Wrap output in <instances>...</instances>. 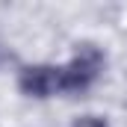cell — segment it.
I'll return each instance as SVG.
<instances>
[{
  "label": "cell",
  "mask_w": 127,
  "mask_h": 127,
  "mask_svg": "<svg viewBox=\"0 0 127 127\" xmlns=\"http://www.w3.org/2000/svg\"><path fill=\"white\" fill-rule=\"evenodd\" d=\"M100 68H103V53L95 44H83L74 53V59L59 68V92H71V95L86 92L97 80Z\"/></svg>",
  "instance_id": "6da1fadb"
},
{
  "label": "cell",
  "mask_w": 127,
  "mask_h": 127,
  "mask_svg": "<svg viewBox=\"0 0 127 127\" xmlns=\"http://www.w3.org/2000/svg\"><path fill=\"white\" fill-rule=\"evenodd\" d=\"M18 89L27 97H50L59 89V68L53 65H27L18 74Z\"/></svg>",
  "instance_id": "7a4b0ae2"
},
{
  "label": "cell",
  "mask_w": 127,
  "mask_h": 127,
  "mask_svg": "<svg viewBox=\"0 0 127 127\" xmlns=\"http://www.w3.org/2000/svg\"><path fill=\"white\" fill-rule=\"evenodd\" d=\"M71 127H109V121L103 115H80L71 121Z\"/></svg>",
  "instance_id": "3957f363"
},
{
  "label": "cell",
  "mask_w": 127,
  "mask_h": 127,
  "mask_svg": "<svg viewBox=\"0 0 127 127\" xmlns=\"http://www.w3.org/2000/svg\"><path fill=\"white\" fill-rule=\"evenodd\" d=\"M6 59H12V56H9V53H6V50H0V65L6 62Z\"/></svg>",
  "instance_id": "277c9868"
}]
</instances>
